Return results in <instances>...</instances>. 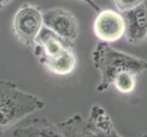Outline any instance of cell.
Wrapping results in <instances>:
<instances>
[{
	"mask_svg": "<svg viewBox=\"0 0 147 137\" xmlns=\"http://www.w3.org/2000/svg\"><path fill=\"white\" fill-rule=\"evenodd\" d=\"M92 57L94 67L100 74V82L96 86V90L99 92L107 90L115 78L121 73L131 72L137 76L147 70V61L116 50L109 43H98Z\"/></svg>",
	"mask_w": 147,
	"mask_h": 137,
	"instance_id": "cell-1",
	"label": "cell"
},
{
	"mask_svg": "<svg viewBox=\"0 0 147 137\" xmlns=\"http://www.w3.org/2000/svg\"><path fill=\"white\" fill-rule=\"evenodd\" d=\"M46 103L35 94L20 89L10 80H0V134Z\"/></svg>",
	"mask_w": 147,
	"mask_h": 137,
	"instance_id": "cell-2",
	"label": "cell"
},
{
	"mask_svg": "<svg viewBox=\"0 0 147 137\" xmlns=\"http://www.w3.org/2000/svg\"><path fill=\"white\" fill-rule=\"evenodd\" d=\"M43 12L32 4H24L13 18V31L20 43L28 48H34L39 32L43 28Z\"/></svg>",
	"mask_w": 147,
	"mask_h": 137,
	"instance_id": "cell-3",
	"label": "cell"
},
{
	"mask_svg": "<svg viewBox=\"0 0 147 137\" xmlns=\"http://www.w3.org/2000/svg\"><path fill=\"white\" fill-rule=\"evenodd\" d=\"M43 24L66 42L73 45L79 36V23L72 12L64 7H52L43 12Z\"/></svg>",
	"mask_w": 147,
	"mask_h": 137,
	"instance_id": "cell-4",
	"label": "cell"
},
{
	"mask_svg": "<svg viewBox=\"0 0 147 137\" xmlns=\"http://www.w3.org/2000/svg\"><path fill=\"white\" fill-rule=\"evenodd\" d=\"M93 32L101 42L111 43L124 36L123 15L111 9L98 12L93 22Z\"/></svg>",
	"mask_w": 147,
	"mask_h": 137,
	"instance_id": "cell-5",
	"label": "cell"
},
{
	"mask_svg": "<svg viewBox=\"0 0 147 137\" xmlns=\"http://www.w3.org/2000/svg\"><path fill=\"white\" fill-rule=\"evenodd\" d=\"M70 47H73V45L66 42L51 30L43 27L36 39L33 49L39 63L43 65L59 58Z\"/></svg>",
	"mask_w": 147,
	"mask_h": 137,
	"instance_id": "cell-6",
	"label": "cell"
},
{
	"mask_svg": "<svg viewBox=\"0 0 147 137\" xmlns=\"http://www.w3.org/2000/svg\"><path fill=\"white\" fill-rule=\"evenodd\" d=\"M124 36L131 44H137L147 38V8L144 3L123 12Z\"/></svg>",
	"mask_w": 147,
	"mask_h": 137,
	"instance_id": "cell-7",
	"label": "cell"
},
{
	"mask_svg": "<svg viewBox=\"0 0 147 137\" xmlns=\"http://www.w3.org/2000/svg\"><path fill=\"white\" fill-rule=\"evenodd\" d=\"M86 125L95 137H121L114 129L111 116L98 104L90 108Z\"/></svg>",
	"mask_w": 147,
	"mask_h": 137,
	"instance_id": "cell-8",
	"label": "cell"
},
{
	"mask_svg": "<svg viewBox=\"0 0 147 137\" xmlns=\"http://www.w3.org/2000/svg\"><path fill=\"white\" fill-rule=\"evenodd\" d=\"M13 137H65L57 124L47 118H35L13 132Z\"/></svg>",
	"mask_w": 147,
	"mask_h": 137,
	"instance_id": "cell-9",
	"label": "cell"
},
{
	"mask_svg": "<svg viewBox=\"0 0 147 137\" xmlns=\"http://www.w3.org/2000/svg\"><path fill=\"white\" fill-rule=\"evenodd\" d=\"M76 65H77V57L73 50V47H70L59 58L44 63L42 66L50 73L63 76L73 72Z\"/></svg>",
	"mask_w": 147,
	"mask_h": 137,
	"instance_id": "cell-10",
	"label": "cell"
},
{
	"mask_svg": "<svg viewBox=\"0 0 147 137\" xmlns=\"http://www.w3.org/2000/svg\"><path fill=\"white\" fill-rule=\"evenodd\" d=\"M65 137H95L86 125V121L80 114H74L57 124Z\"/></svg>",
	"mask_w": 147,
	"mask_h": 137,
	"instance_id": "cell-11",
	"label": "cell"
},
{
	"mask_svg": "<svg viewBox=\"0 0 147 137\" xmlns=\"http://www.w3.org/2000/svg\"><path fill=\"white\" fill-rule=\"evenodd\" d=\"M135 77L131 72H123L115 78L113 85L121 93H130L135 87Z\"/></svg>",
	"mask_w": 147,
	"mask_h": 137,
	"instance_id": "cell-12",
	"label": "cell"
},
{
	"mask_svg": "<svg viewBox=\"0 0 147 137\" xmlns=\"http://www.w3.org/2000/svg\"><path fill=\"white\" fill-rule=\"evenodd\" d=\"M113 1L119 11L123 13L138 7L141 4H144L145 0H113Z\"/></svg>",
	"mask_w": 147,
	"mask_h": 137,
	"instance_id": "cell-13",
	"label": "cell"
},
{
	"mask_svg": "<svg viewBox=\"0 0 147 137\" xmlns=\"http://www.w3.org/2000/svg\"><path fill=\"white\" fill-rule=\"evenodd\" d=\"M82 1H83L84 3H86L87 5H89V6L92 7L95 12H100V7H99V5H97L95 3V1L94 0H82Z\"/></svg>",
	"mask_w": 147,
	"mask_h": 137,
	"instance_id": "cell-14",
	"label": "cell"
},
{
	"mask_svg": "<svg viewBox=\"0 0 147 137\" xmlns=\"http://www.w3.org/2000/svg\"><path fill=\"white\" fill-rule=\"evenodd\" d=\"M11 1L12 0H0V10L3 9L6 6H7Z\"/></svg>",
	"mask_w": 147,
	"mask_h": 137,
	"instance_id": "cell-15",
	"label": "cell"
},
{
	"mask_svg": "<svg viewBox=\"0 0 147 137\" xmlns=\"http://www.w3.org/2000/svg\"><path fill=\"white\" fill-rule=\"evenodd\" d=\"M144 5H145V7L147 8V0H145V1H144Z\"/></svg>",
	"mask_w": 147,
	"mask_h": 137,
	"instance_id": "cell-16",
	"label": "cell"
},
{
	"mask_svg": "<svg viewBox=\"0 0 147 137\" xmlns=\"http://www.w3.org/2000/svg\"><path fill=\"white\" fill-rule=\"evenodd\" d=\"M141 137H147V134H144V135H143V136H141Z\"/></svg>",
	"mask_w": 147,
	"mask_h": 137,
	"instance_id": "cell-17",
	"label": "cell"
}]
</instances>
